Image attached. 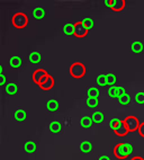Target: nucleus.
Listing matches in <instances>:
<instances>
[{"instance_id": "nucleus-1", "label": "nucleus", "mask_w": 144, "mask_h": 160, "mask_svg": "<svg viewBox=\"0 0 144 160\" xmlns=\"http://www.w3.org/2000/svg\"><path fill=\"white\" fill-rule=\"evenodd\" d=\"M133 152V146L131 143H119L114 148V156L117 159H126Z\"/></svg>"}, {"instance_id": "nucleus-2", "label": "nucleus", "mask_w": 144, "mask_h": 160, "mask_svg": "<svg viewBox=\"0 0 144 160\" xmlns=\"http://www.w3.org/2000/svg\"><path fill=\"white\" fill-rule=\"evenodd\" d=\"M70 74L74 78H82L86 74V67L81 62L72 63L70 67Z\"/></svg>"}, {"instance_id": "nucleus-3", "label": "nucleus", "mask_w": 144, "mask_h": 160, "mask_svg": "<svg viewBox=\"0 0 144 160\" xmlns=\"http://www.w3.org/2000/svg\"><path fill=\"white\" fill-rule=\"evenodd\" d=\"M28 24V18L24 12H17L12 16V25L16 28H24Z\"/></svg>"}, {"instance_id": "nucleus-4", "label": "nucleus", "mask_w": 144, "mask_h": 160, "mask_svg": "<svg viewBox=\"0 0 144 160\" xmlns=\"http://www.w3.org/2000/svg\"><path fill=\"white\" fill-rule=\"evenodd\" d=\"M124 122H125V124H126L128 132H133V131H135V130H138V126L141 124L138 122L137 117H135V116H127L124 120Z\"/></svg>"}, {"instance_id": "nucleus-5", "label": "nucleus", "mask_w": 144, "mask_h": 160, "mask_svg": "<svg viewBox=\"0 0 144 160\" xmlns=\"http://www.w3.org/2000/svg\"><path fill=\"white\" fill-rule=\"evenodd\" d=\"M88 31H89V29L87 28L82 22H78V23L74 24V35L78 37V38L86 36V35L88 34Z\"/></svg>"}, {"instance_id": "nucleus-6", "label": "nucleus", "mask_w": 144, "mask_h": 160, "mask_svg": "<svg viewBox=\"0 0 144 160\" xmlns=\"http://www.w3.org/2000/svg\"><path fill=\"white\" fill-rule=\"evenodd\" d=\"M114 132H115V134L118 135V137H125L128 133V130H127V126L124 121H121L117 124V126L114 129Z\"/></svg>"}, {"instance_id": "nucleus-7", "label": "nucleus", "mask_w": 144, "mask_h": 160, "mask_svg": "<svg viewBox=\"0 0 144 160\" xmlns=\"http://www.w3.org/2000/svg\"><path fill=\"white\" fill-rule=\"evenodd\" d=\"M49 76V73L45 71V70H43V69H37V70H35L34 72H33V81L36 83H40L41 80L43 79V78L47 77Z\"/></svg>"}, {"instance_id": "nucleus-8", "label": "nucleus", "mask_w": 144, "mask_h": 160, "mask_svg": "<svg viewBox=\"0 0 144 160\" xmlns=\"http://www.w3.org/2000/svg\"><path fill=\"white\" fill-rule=\"evenodd\" d=\"M109 7L114 12H121L125 7V1L124 0H110Z\"/></svg>"}, {"instance_id": "nucleus-9", "label": "nucleus", "mask_w": 144, "mask_h": 160, "mask_svg": "<svg viewBox=\"0 0 144 160\" xmlns=\"http://www.w3.org/2000/svg\"><path fill=\"white\" fill-rule=\"evenodd\" d=\"M53 85H54V79H53L52 76H50L49 74V77L46 78V80L44 81V82L41 83L40 87L43 89V90H50V89L53 87Z\"/></svg>"}, {"instance_id": "nucleus-10", "label": "nucleus", "mask_w": 144, "mask_h": 160, "mask_svg": "<svg viewBox=\"0 0 144 160\" xmlns=\"http://www.w3.org/2000/svg\"><path fill=\"white\" fill-rule=\"evenodd\" d=\"M92 123H94V121H92V118L90 116H84L80 121L81 126L84 128V129H89V128H91Z\"/></svg>"}, {"instance_id": "nucleus-11", "label": "nucleus", "mask_w": 144, "mask_h": 160, "mask_svg": "<svg viewBox=\"0 0 144 160\" xmlns=\"http://www.w3.org/2000/svg\"><path fill=\"white\" fill-rule=\"evenodd\" d=\"M5 90H6L7 94L15 95L16 92H17L18 87L15 82H9V83H7V85H6V88H5Z\"/></svg>"}, {"instance_id": "nucleus-12", "label": "nucleus", "mask_w": 144, "mask_h": 160, "mask_svg": "<svg viewBox=\"0 0 144 160\" xmlns=\"http://www.w3.org/2000/svg\"><path fill=\"white\" fill-rule=\"evenodd\" d=\"M91 118H92V121H94V123H101L103 121H104V114L101 113V112H99V111H96V112H94L92 113V115H91Z\"/></svg>"}, {"instance_id": "nucleus-13", "label": "nucleus", "mask_w": 144, "mask_h": 160, "mask_svg": "<svg viewBox=\"0 0 144 160\" xmlns=\"http://www.w3.org/2000/svg\"><path fill=\"white\" fill-rule=\"evenodd\" d=\"M44 16H45V12L43 8L37 7V8L33 9V17L35 19H42V18H44Z\"/></svg>"}, {"instance_id": "nucleus-14", "label": "nucleus", "mask_w": 144, "mask_h": 160, "mask_svg": "<svg viewBox=\"0 0 144 160\" xmlns=\"http://www.w3.org/2000/svg\"><path fill=\"white\" fill-rule=\"evenodd\" d=\"M46 107L50 112H55L59 109V103L58 100L55 99H50L47 103H46Z\"/></svg>"}, {"instance_id": "nucleus-15", "label": "nucleus", "mask_w": 144, "mask_h": 160, "mask_svg": "<svg viewBox=\"0 0 144 160\" xmlns=\"http://www.w3.org/2000/svg\"><path fill=\"white\" fill-rule=\"evenodd\" d=\"M9 64L12 67V68H19L22 66V59L17 55H14V57L10 58L9 60Z\"/></svg>"}, {"instance_id": "nucleus-16", "label": "nucleus", "mask_w": 144, "mask_h": 160, "mask_svg": "<svg viewBox=\"0 0 144 160\" xmlns=\"http://www.w3.org/2000/svg\"><path fill=\"white\" fill-rule=\"evenodd\" d=\"M131 50L132 52L134 53H141L142 50H143V44L141 42H138V41H135V42H133L132 45H131Z\"/></svg>"}, {"instance_id": "nucleus-17", "label": "nucleus", "mask_w": 144, "mask_h": 160, "mask_svg": "<svg viewBox=\"0 0 144 160\" xmlns=\"http://www.w3.org/2000/svg\"><path fill=\"white\" fill-rule=\"evenodd\" d=\"M41 59H42V57H41V54L38 53V52H32V53L29 54V61H31L32 63H34V64L40 63Z\"/></svg>"}, {"instance_id": "nucleus-18", "label": "nucleus", "mask_w": 144, "mask_h": 160, "mask_svg": "<svg viewBox=\"0 0 144 160\" xmlns=\"http://www.w3.org/2000/svg\"><path fill=\"white\" fill-rule=\"evenodd\" d=\"M24 150L27 152V153H33V152L36 150V144L32 141H28V142L25 143V146H24Z\"/></svg>"}, {"instance_id": "nucleus-19", "label": "nucleus", "mask_w": 144, "mask_h": 160, "mask_svg": "<svg viewBox=\"0 0 144 160\" xmlns=\"http://www.w3.org/2000/svg\"><path fill=\"white\" fill-rule=\"evenodd\" d=\"M80 150L84 153H88L92 150V144L89 142V141H84L80 144Z\"/></svg>"}, {"instance_id": "nucleus-20", "label": "nucleus", "mask_w": 144, "mask_h": 160, "mask_svg": "<svg viewBox=\"0 0 144 160\" xmlns=\"http://www.w3.org/2000/svg\"><path fill=\"white\" fill-rule=\"evenodd\" d=\"M15 120L16 121H24L25 118H26V112L24 111V109H18V111L15 112Z\"/></svg>"}, {"instance_id": "nucleus-21", "label": "nucleus", "mask_w": 144, "mask_h": 160, "mask_svg": "<svg viewBox=\"0 0 144 160\" xmlns=\"http://www.w3.org/2000/svg\"><path fill=\"white\" fill-rule=\"evenodd\" d=\"M61 123L58 122V121H53L52 123L50 124V131L53 132V133H58V132L61 131Z\"/></svg>"}, {"instance_id": "nucleus-22", "label": "nucleus", "mask_w": 144, "mask_h": 160, "mask_svg": "<svg viewBox=\"0 0 144 160\" xmlns=\"http://www.w3.org/2000/svg\"><path fill=\"white\" fill-rule=\"evenodd\" d=\"M86 104L89 108H96L97 105H98V98H94V97H88L86 100Z\"/></svg>"}, {"instance_id": "nucleus-23", "label": "nucleus", "mask_w": 144, "mask_h": 160, "mask_svg": "<svg viewBox=\"0 0 144 160\" xmlns=\"http://www.w3.org/2000/svg\"><path fill=\"white\" fill-rule=\"evenodd\" d=\"M63 32L66 35H74V24H66L63 27Z\"/></svg>"}, {"instance_id": "nucleus-24", "label": "nucleus", "mask_w": 144, "mask_h": 160, "mask_svg": "<svg viewBox=\"0 0 144 160\" xmlns=\"http://www.w3.org/2000/svg\"><path fill=\"white\" fill-rule=\"evenodd\" d=\"M87 96L88 97H94V98H97L99 96V90L95 87H91V88L88 89V92H87Z\"/></svg>"}, {"instance_id": "nucleus-25", "label": "nucleus", "mask_w": 144, "mask_h": 160, "mask_svg": "<svg viewBox=\"0 0 144 160\" xmlns=\"http://www.w3.org/2000/svg\"><path fill=\"white\" fill-rule=\"evenodd\" d=\"M106 78H107V85H109L110 87L114 86L116 82V76L114 73H108L106 74Z\"/></svg>"}, {"instance_id": "nucleus-26", "label": "nucleus", "mask_w": 144, "mask_h": 160, "mask_svg": "<svg viewBox=\"0 0 144 160\" xmlns=\"http://www.w3.org/2000/svg\"><path fill=\"white\" fill-rule=\"evenodd\" d=\"M118 100H119V104H122V105H128L131 103V96L128 94H125L124 96L118 98Z\"/></svg>"}, {"instance_id": "nucleus-27", "label": "nucleus", "mask_w": 144, "mask_h": 160, "mask_svg": "<svg viewBox=\"0 0 144 160\" xmlns=\"http://www.w3.org/2000/svg\"><path fill=\"white\" fill-rule=\"evenodd\" d=\"M97 83L99 86H106L107 85V78L106 74H99L97 77Z\"/></svg>"}, {"instance_id": "nucleus-28", "label": "nucleus", "mask_w": 144, "mask_h": 160, "mask_svg": "<svg viewBox=\"0 0 144 160\" xmlns=\"http://www.w3.org/2000/svg\"><path fill=\"white\" fill-rule=\"evenodd\" d=\"M81 22L84 24V26H86L88 29H91L92 27H94V20H92L91 18H88V17L84 18V19L81 20Z\"/></svg>"}, {"instance_id": "nucleus-29", "label": "nucleus", "mask_w": 144, "mask_h": 160, "mask_svg": "<svg viewBox=\"0 0 144 160\" xmlns=\"http://www.w3.org/2000/svg\"><path fill=\"white\" fill-rule=\"evenodd\" d=\"M108 95L113 98H117V86H112L108 88Z\"/></svg>"}, {"instance_id": "nucleus-30", "label": "nucleus", "mask_w": 144, "mask_h": 160, "mask_svg": "<svg viewBox=\"0 0 144 160\" xmlns=\"http://www.w3.org/2000/svg\"><path fill=\"white\" fill-rule=\"evenodd\" d=\"M135 102L138 104H144V92H138L135 95Z\"/></svg>"}, {"instance_id": "nucleus-31", "label": "nucleus", "mask_w": 144, "mask_h": 160, "mask_svg": "<svg viewBox=\"0 0 144 160\" xmlns=\"http://www.w3.org/2000/svg\"><path fill=\"white\" fill-rule=\"evenodd\" d=\"M119 122H121V120H118L117 117H114V118H112V120H110V122H109V126L110 128H112L113 130L115 129L116 126H117V124L119 123Z\"/></svg>"}, {"instance_id": "nucleus-32", "label": "nucleus", "mask_w": 144, "mask_h": 160, "mask_svg": "<svg viewBox=\"0 0 144 160\" xmlns=\"http://www.w3.org/2000/svg\"><path fill=\"white\" fill-rule=\"evenodd\" d=\"M125 94H126L125 89L121 86H117V98H121L122 96H124Z\"/></svg>"}, {"instance_id": "nucleus-33", "label": "nucleus", "mask_w": 144, "mask_h": 160, "mask_svg": "<svg viewBox=\"0 0 144 160\" xmlns=\"http://www.w3.org/2000/svg\"><path fill=\"white\" fill-rule=\"evenodd\" d=\"M138 133H140V135L141 137L144 138V122H142L141 124H140V126H138Z\"/></svg>"}, {"instance_id": "nucleus-34", "label": "nucleus", "mask_w": 144, "mask_h": 160, "mask_svg": "<svg viewBox=\"0 0 144 160\" xmlns=\"http://www.w3.org/2000/svg\"><path fill=\"white\" fill-rule=\"evenodd\" d=\"M6 83V77H5V74H0V86H3Z\"/></svg>"}, {"instance_id": "nucleus-35", "label": "nucleus", "mask_w": 144, "mask_h": 160, "mask_svg": "<svg viewBox=\"0 0 144 160\" xmlns=\"http://www.w3.org/2000/svg\"><path fill=\"white\" fill-rule=\"evenodd\" d=\"M98 160H110V158L108 156H101V157H99Z\"/></svg>"}, {"instance_id": "nucleus-36", "label": "nucleus", "mask_w": 144, "mask_h": 160, "mask_svg": "<svg viewBox=\"0 0 144 160\" xmlns=\"http://www.w3.org/2000/svg\"><path fill=\"white\" fill-rule=\"evenodd\" d=\"M131 160H144V159L142 157H138V156H136V157H133Z\"/></svg>"}, {"instance_id": "nucleus-37", "label": "nucleus", "mask_w": 144, "mask_h": 160, "mask_svg": "<svg viewBox=\"0 0 144 160\" xmlns=\"http://www.w3.org/2000/svg\"><path fill=\"white\" fill-rule=\"evenodd\" d=\"M105 5L109 7L110 6V1H109V0H105Z\"/></svg>"}]
</instances>
